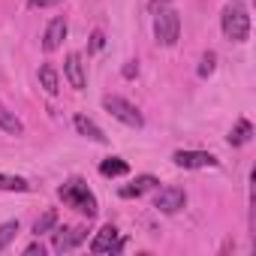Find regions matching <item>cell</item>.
I'll return each instance as SVG.
<instances>
[{
    "mask_svg": "<svg viewBox=\"0 0 256 256\" xmlns=\"http://www.w3.org/2000/svg\"><path fill=\"white\" fill-rule=\"evenodd\" d=\"M154 187H157V178H154V175H139L133 184L120 187V196H124V199H139V196H145V193L154 190Z\"/></svg>",
    "mask_w": 256,
    "mask_h": 256,
    "instance_id": "12",
    "label": "cell"
},
{
    "mask_svg": "<svg viewBox=\"0 0 256 256\" xmlns=\"http://www.w3.org/2000/svg\"><path fill=\"white\" fill-rule=\"evenodd\" d=\"M154 36L166 48L178 42V36H181V18H178L175 10H169V6L157 10V16H154Z\"/></svg>",
    "mask_w": 256,
    "mask_h": 256,
    "instance_id": "3",
    "label": "cell"
},
{
    "mask_svg": "<svg viewBox=\"0 0 256 256\" xmlns=\"http://www.w3.org/2000/svg\"><path fill=\"white\" fill-rule=\"evenodd\" d=\"M84 238H88V229L84 226H54L52 229V247H54V253H70Z\"/></svg>",
    "mask_w": 256,
    "mask_h": 256,
    "instance_id": "5",
    "label": "cell"
},
{
    "mask_svg": "<svg viewBox=\"0 0 256 256\" xmlns=\"http://www.w3.org/2000/svg\"><path fill=\"white\" fill-rule=\"evenodd\" d=\"M24 253H28V256H36V253L42 256V253H46V247H42L40 241H34V244H28V247H24Z\"/></svg>",
    "mask_w": 256,
    "mask_h": 256,
    "instance_id": "23",
    "label": "cell"
},
{
    "mask_svg": "<svg viewBox=\"0 0 256 256\" xmlns=\"http://www.w3.org/2000/svg\"><path fill=\"white\" fill-rule=\"evenodd\" d=\"M54 226H58V211H54V208H48V211H42V217H36V223H34V235L40 238V235L52 232Z\"/></svg>",
    "mask_w": 256,
    "mask_h": 256,
    "instance_id": "17",
    "label": "cell"
},
{
    "mask_svg": "<svg viewBox=\"0 0 256 256\" xmlns=\"http://www.w3.org/2000/svg\"><path fill=\"white\" fill-rule=\"evenodd\" d=\"M58 196L64 199V205L66 208H72V211H78L82 217H88V220H94L96 217V199H94V193L88 190V184L82 181V178H70L66 184H60L58 187Z\"/></svg>",
    "mask_w": 256,
    "mask_h": 256,
    "instance_id": "1",
    "label": "cell"
},
{
    "mask_svg": "<svg viewBox=\"0 0 256 256\" xmlns=\"http://www.w3.org/2000/svg\"><path fill=\"white\" fill-rule=\"evenodd\" d=\"M40 84H42L46 94H52V96L60 90V76H58V70H54L52 64H42V66H40Z\"/></svg>",
    "mask_w": 256,
    "mask_h": 256,
    "instance_id": "15",
    "label": "cell"
},
{
    "mask_svg": "<svg viewBox=\"0 0 256 256\" xmlns=\"http://www.w3.org/2000/svg\"><path fill=\"white\" fill-rule=\"evenodd\" d=\"M220 28H223V36L229 42H247L250 40V12L244 4L232 0V4L223 6V16H220Z\"/></svg>",
    "mask_w": 256,
    "mask_h": 256,
    "instance_id": "2",
    "label": "cell"
},
{
    "mask_svg": "<svg viewBox=\"0 0 256 256\" xmlns=\"http://www.w3.org/2000/svg\"><path fill=\"white\" fill-rule=\"evenodd\" d=\"M0 190H10V193H24V190H30V184H28L24 178H18V175H4V172H0Z\"/></svg>",
    "mask_w": 256,
    "mask_h": 256,
    "instance_id": "18",
    "label": "cell"
},
{
    "mask_svg": "<svg viewBox=\"0 0 256 256\" xmlns=\"http://www.w3.org/2000/svg\"><path fill=\"white\" fill-rule=\"evenodd\" d=\"M60 0H28V6L30 10H46V6H58Z\"/></svg>",
    "mask_w": 256,
    "mask_h": 256,
    "instance_id": "22",
    "label": "cell"
},
{
    "mask_svg": "<svg viewBox=\"0 0 256 256\" xmlns=\"http://www.w3.org/2000/svg\"><path fill=\"white\" fill-rule=\"evenodd\" d=\"M172 160L181 169H217V157L208 151H175Z\"/></svg>",
    "mask_w": 256,
    "mask_h": 256,
    "instance_id": "6",
    "label": "cell"
},
{
    "mask_svg": "<svg viewBox=\"0 0 256 256\" xmlns=\"http://www.w3.org/2000/svg\"><path fill=\"white\" fill-rule=\"evenodd\" d=\"M126 172H130V166L120 157H108V160L100 163V175H106V178H118V175H126Z\"/></svg>",
    "mask_w": 256,
    "mask_h": 256,
    "instance_id": "16",
    "label": "cell"
},
{
    "mask_svg": "<svg viewBox=\"0 0 256 256\" xmlns=\"http://www.w3.org/2000/svg\"><path fill=\"white\" fill-rule=\"evenodd\" d=\"M64 76H66L70 88L84 90V64H82V54H78V52H70V54H66V60H64Z\"/></svg>",
    "mask_w": 256,
    "mask_h": 256,
    "instance_id": "10",
    "label": "cell"
},
{
    "mask_svg": "<svg viewBox=\"0 0 256 256\" xmlns=\"http://www.w3.org/2000/svg\"><path fill=\"white\" fill-rule=\"evenodd\" d=\"M18 235V220H10V223H0V250H6Z\"/></svg>",
    "mask_w": 256,
    "mask_h": 256,
    "instance_id": "19",
    "label": "cell"
},
{
    "mask_svg": "<svg viewBox=\"0 0 256 256\" xmlns=\"http://www.w3.org/2000/svg\"><path fill=\"white\" fill-rule=\"evenodd\" d=\"M102 42H106L102 30H94V34H90V52H100V48H102Z\"/></svg>",
    "mask_w": 256,
    "mask_h": 256,
    "instance_id": "21",
    "label": "cell"
},
{
    "mask_svg": "<svg viewBox=\"0 0 256 256\" xmlns=\"http://www.w3.org/2000/svg\"><path fill=\"white\" fill-rule=\"evenodd\" d=\"M214 66H217V54H214V52H205V54H202V60H199V76H202V78H208V76L214 72Z\"/></svg>",
    "mask_w": 256,
    "mask_h": 256,
    "instance_id": "20",
    "label": "cell"
},
{
    "mask_svg": "<svg viewBox=\"0 0 256 256\" xmlns=\"http://www.w3.org/2000/svg\"><path fill=\"white\" fill-rule=\"evenodd\" d=\"M136 72H139V66H136V60H130V64H126V66H124V76H126V78H133Z\"/></svg>",
    "mask_w": 256,
    "mask_h": 256,
    "instance_id": "24",
    "label": "cell"
},
{
    "mask_svg": "<svg viewBox=\"0 0 256 256\" xmlns=\"http://www.w3.org/2000/svg\"><path fill=\"white\" fill-rule=\"evenodd\" d=\"M184 205H187V193L181 187H163L154 199V208L163 211V214H178Z\"/></svg>",
    "mask_w": 256,
    "mask_h": 256,
    "instance_id": "8",
    "label": "cell"
},
{
    "mask_svg": "<svg viewBox=\"0 0 256 256\" xmlns=\"http://www.w3.org/2000/svg\"><path fill=\"white\" fill-rule=\"evenodd\" d=\"M66 30H70V24H66L64 16L52 18L48 28H46V36H42V48H46V52H58V48L64 46V40H66Z\"/></svg>",
    "mask_w": 256,
    "mask_h": 256,
    "instance_id": "9",
    "label": "cell"
},
{
    "mask_svg": "<svg viewBox=\"0 0 256 256\" xmlns=\"http://www.w3.org/2000/svg\"><path fill=\"white\" fill-rule=\"evenodd\" d=\"M253 139V124L250 120H238L235 126H232V133H229V145H235V148H241V145H247Z\"/></svg>",
    "mask_w": 256,
    "mask_h": 256,
    "instance_id": "14",
    "label": "cell"
},
{
    "mask_svg": "<svg viewBox=\"0 0 256 256\" xmlns=\"http://www.w3.org/2000/svg\"><path fill=\"white\" fill-rule=\"evenodd\" d=\"M72 124H76L78 136H84V139H90V142H100V145H106V142H108V136L100 130V126H96L88 114H76V118H72Z\"/></svg>",
    "mask_w": 256,
    "mask_h": 256,
    "instance_id": "11",
    "label": "cell"
},
{
    "mask_svg": "<svg viewBox=\"0 0 256 256\" xmlns=\"http://www.w3.org/2000/svg\"><path fill=\"white\" fill-rule=\"evenodd\" d=\"M102 108H106L114 120H120V124H126V126H133V130H139V126L145 124L142 112H139L130 100H124V96H102Z\"/></svg>",
    "mask_w": 256,
    "mask_h": 256,
    "instance_id": "4",
    "label": "cell"
},
{
    "mask_svg": "<svg viewBox=\"0 0 256 256\" xmlns=\"http://www.w3.org/2000/svg\"><path fill=\"white\" fill-rule=\"evenodd\" d=\"M0 130L10 133V136H22V133H24V124H22L4 102H0Z\"/></svg>",
    "mask_w": 256,
    "mask_h": 256,
    "instance_id": "13",
    "label": "cell"
},
{
    "mask_svg": "<svg viewBox=\"0 0 256 256\" xmlns=\"http://www.w3.org/2000/svg\"><path fill=\"white\" fill-rule=\"evenodd\" d=\"M124 247H126V241H118V229L112 223L102 226L96 232V238L90 241V253H96V256H102V253H120Z\"/></svg>",
    "mask_w": 256,
    "mask_h": 256,
    "instance_id": "7",
    "label": "cell"
},
{
    "mask_svg": "<svg viewBox=\"0 0 256 256\" xmlns=\"http://www.w3.org/2000/svg\"><path fill=\"white\" fill-rule=\"evenodd\" d=\"M160 4H166V0H154V6H160Z\"/></svg>",
    "mask_w": 256,
    "mask_h": 256,
    "instance_id": "25",
    "label": "cell"
}]
</instances>
